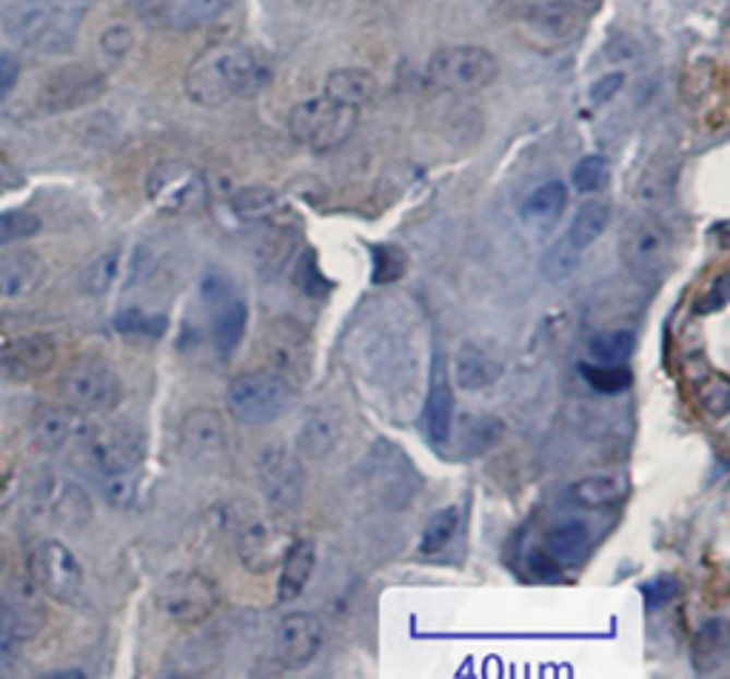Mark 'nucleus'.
I'll use <instances>...</instances> for the list:
<instances>
[{
  "instance_id": "1",
  "label": "nucleus",
  "mask_w": 730,
  "mask_h": 679,
  "mask_svg": "<svg viewBox=\"0 0 730 679\" xmlns=\"http://www.w3.org/2000/svg\"><path fill=\"white\" fill-rule=\"evenodd\" d=\"M274 81L272 60L249 46H214L198 55L183 74V90L189 100L206 109L258 95Z\"/></svg>"
},
{
  "instance_id": "2",
  "label": "nucleus",
  "mask_w": 730,
  "mask_h": 679,
  "mask_svg": "<svg viewBox=\"0 0 730 679\" xmlns=\"http://www.w3.org/2000/svg\"><path fill=\"white\" fill-rule=\"evenodd\" d=\"M89 12V0H21L7 17L12 40L37 55H67Z\"/></svg>"
},
{
  "instance_id": "3",
  "label": "nucleus",
  "mask_w": 730,
  "mask_h": 679,
  "mask_svg": "<svg viewBox=\"0 0 730 679\" xmlns=\"http://www.w3.org/2000/svg\"><path fill=\"white\" fill-rule=\"evenodd\" d=\"M295 403V385L280 371H243L226 389V406L246 426H266L280 420Z\"/></svg>"
},
{
  "instance_id": "4",
  "label": "nucleus",
  "mask_w": 730,
  "mask_h": 679,
  "mask_svg": "<svg viewBox=\"0 0 730 679\" xmlns=\"http://www.w3.org/2000/svg\"><path fill=\"white\" fill-rule=\"evenodd\" d=\"M360 123V111L334 104L332 97H309L288 111V134L300 146L314 152H332L355 134Z\"/></svg>"
},
{
  "instance_id": "5",
  "label": "nucleus",
  "mask_w": 730,
  "mask_h": 679,
  "mask_svg": "<svg viewBox=\"0 0 730 679\" xmlns=\"http://www.w3.org/2000/svg\"><path fill=\"white\" fill-rule=\"evenodd\" d=\"M622 266L642 283H659L671 269L673 235L659 217H634L620 237Z\"/></svg>"
},
{
  "instance_id": "6",
  "label": "nucleus",
  "mask_w": 730,
  "mask_h": 679,
  "mask_svg": "<svg viewBox=\"0 0 730 679\" xmlns=\"http://www.w3.org/2000/svg\"><path fill=\"white\" fill-rule=\"evenodd\" d=\"M426 74L428 81L443 92H457V95L480 92L496 81L500 60L494 58V52H488L486 46H443L428 58Z\"/></svg>"
},
{
  "instance_id": "7",
  "label": "nucleus",
  "mask_w": 730,
  "mask_h": 679,
  "mask_svg": "<svg viewBox=\"0 0 730 679\" xmlns=\"http://www.w3.org/2000/svg\"><path fill=\"white\" fill-rule=\"evenodd\" d=\"M60 397L83 414H109L123 397L118 371L100 357H77L60 374Z\"/></svg>"
},
{
  "instance_id": "8",
  "label": "nucleus",
  "mask_w": 730,
  "mask_h": 679,
  "mask_svg": "<svg viewBox=\"0 0 730 679\" xmlns=\"http://www.w3.org/2000/svg\"><path fill=\"white\" fill-rule=\"evenodd\" d=\"M77 451L89 463L92 472L100 480H106V477L137 472V465L143 463V454H146V437L141 429L125 426V422L89 426Z\"/></svg>"
},
{
  "instance_id": "9",
  "label": "nucleus",
  "mask_w": 730,
  "mask_h": 679,
  "mask_svg": "<svg viewBox=\"0 0 730 679\" xmlns=\"http://www.w3.org/2000/svg\"><path fill=\"white\" fill-rule=\"evenodd\" d=\"M220 606V591L200 571H178L163 580L157 611L175 626H200Z\"/></svg>"
},
{
  "instance_id": "10",
  "label": "nucleus",
  "mask_w": 730,
  "mask_h": 679,
  "mask_svg": "<svg viewBox=\"0 0 730 679\" xmlns=\"http://www.w3.org/2000/svg\"><path fill=\"white\" fill-rule=\"evenodd\" d=\"M494 15L557 44L571 40L583 26V15L571 0H494Z\"/></svg>"
},
{
  "instance_id": "11",
  "label": "nucleus",
  "mask_w": 730,
  "mask_h": 679,
  "mask_svg": "<svg viewBox=\"0 0 730 679\" xmlns=\"http://www.w3.org/2000/svg\"><path fill=\"white\" fill-rule=\"evenodd\" d=\"M29 576L46 597L72 603L83 588V569L77 557L60 539H44L29 551Z\"/></svg>"
},
{
  "instance_id": "12",
  "label": "nucleus",
  "mask_w": 730,
  "mask_h": 679,
  "mask_svg": "<svg viewBox=\"0 0 730 679\" xmlns=\"http://www.w3.org/2000/svg\"><path fill=\"white\" fill-rule=\"evenodd\" d=\"M258 477L266 502L274 511L288 514V511H297V505L303 502L306 472L300 465V457L286 445H268L260 454Z\"/></svg>"
},
{
  "instance_id": "13",
  "label": "nucleus",
  "mask_w": 730,
  "mask_h": 679,
  "mask_svg": "<svg viewBox=\"0 0 730 679\" xmlns=\"http://www.w3.org/2000/svg\"><path fill=\"white\" fill-rule=\"evenodd\" d=\"M203 295L212 311V343L220 357H231L235 348L243 343L249 329V306L240 295H235L223 281L203 283Z\"/></svg>"
},
{
  "instance_id": "14",
  "label": "nucleus",
  "mask_w": 730,
  "mask_h": 679,
  "mask_svg": "<svg viewBox=\"0 0 730 679\" xmlns=\"http://www.w3.org/2000/svg\"><path fill=\"white\" fill-rule=\"evenodd\" d=\"M180 451L198 465H220L229 454L226 422L214 408H192L180 422Z\"/></svg>"
},
{
  "instance_id": "15",
  "label": "nucleus",
  "mask_w": 730,
  "mask_h": 679,
  "mask_svg": "<svg viewBox=\"0 0 730 679\" xmlns=\"http://www.w3.org/2000/svg\"><path fill=\"white\" fill-rule=\"evenodd\" d=\"M146 194L160 212H183L203 194V180L189 163H157L146 180Z\"/></svg>"
},
{
  "instance_id": "16",
  "label": "nucleus",
  "mask_w": 730,
  "mask_h": 679,
  "mask_svg": "<svg viewBox=\"0 0 730 679\" xmlns=\"http://www.w3.org/2000/svg\"><path fill=\"white\" fill-rule=\"evenodd\" d=\"M89 417L72 406H40L32 414V440L37 449L44 451H67L77 449L83 443V437L89 431Z\"/></svg>"
},
{
  "instance_id": "17",
  "label": "nucleus",
  "mask_w": 730,
  "mask_h": 679,
  "mask_svg": "<svg viewBox=\"0 0 730 679\" xmlns=\"http://www.w3.org/2000/svg\"><path fill=\"white\" fill-rule=\"evenodd\" d=\"M37 500L40 511L52 520L55 525L67 528V532H81L92 523V500L77 483L63 480V477H46L37 488Z\"/></svg>"
},
{
  "instance_id": "18",
  "label": "nucleus",
  "mask_w": 730,
  "mask_h": 679,
  "mask_svg": "<svg viewBox=\"0 0 730 679\" xmlns=\"http://www.w3.org/2000/svg\"><path fill=\"white\" fill-rule=\"evenodd\" d=\"M55 357H58V343L49 334H26L0 352V380L29 383L52 369Z\"/></svg>"
},
{
  "instance_id": "19",
  "label": "nucleus",
  "mask_w": 730,
  "mask_h": 679,
  "mask_svg": "<svg viewBox=\"0 0 730 679\" xmlns=\"http://www.w3.org/2000/svg\"><path fill=\"white\" fill-rule=\"evenodd\" d=\"M320 645H323V626H320L314 614L297 611L277 622L274 648H277L280 663L288 665V668L309 665L320 654Z\"/></svg>"
},
{
  "instance_id": "20",
  "label": "nucleus",
  "mask_w": 730,
  "mask_h": 679,
  "mask_svg": "<svg viewBox=\"0 0 730 679\" xmlns=\"http://www.w3.org/2000/svg\"><path fill=\"white\" fill-rule=\"evenodd\" d=\"M106 90L104 74L92 72L86 67H69L55 72L46 81L44 92H40V106L46 111H69L77 106L89 104L100 92Z\"/></svg>"
},
{
  "instance_id": "21",
  "label": "nucleus",
  "mask_w": 730,
  "mask_h": 679,
  "mask_svg": "<svg viewBox=\"0 0 730 679\" xmlns=\"http://www.w3.org/2000/svg\"><path fill=\"white\" fill-rule=\"evenodd\" d=\"M295 537H288L272 523H249L243 532L237 534V557L251 574H268L274 565H280L283 555H286L288 543Z\"/></svg>"
},
{
  "instance_id": "22",
  "label": "nucleus",
  "mask_w": 730,
  "mask_h": 679,
  "mask_svg": "<svg viewBox=\"0 0 730 679\" xmlns=\"http://www.w3.org/2000/svg\"><path fill=\"white\" fill-rule=\"evenodd\" d=\"M44 620V608L29 599L0 597V657H9L15 645L35 640Z\"/></svg>"
},
{
  "instance_id": "23",
  "label": "nucleus",
  "mask_w": 730,
  "mask_h": 679,
  "mask_svg": "<svg viewBox=\"0 0 730 679\" xmlns=\"http://www.w3.org/2000/svg\"><path fill=\"white\" fill-rule=\"evenodd\" d=\"M426 429L431 443L436 445L448 443L451 429H454V389H451L443 357L434 360V374H431V389H428L426 400Z\"/></svg>"
},
{
  "instance_id": "24",
  "label": "nucleus",
  "mask_w": 730,
  "mask_h": 679,
  "mask_svg": "<svg viewBox=\"0 0 730 679\" xmlns=\"http://www.w3.org/2000/svg\"><path fill=\"white\" fill-rule=\"evenodd\" d=\"M235 0H160L155 9L157 23L178 32L203 29L208 23L220 21Z\"/></svg>"
},
{
  "instance_id": "25",
  "label": "nucleus",
  "mask_w": 730,
  "mask_h": 679,
  "mask_svg": "<svg viewBox=\"0 0 730 679\" xmlns=\"http://www.w3.org/2000/svg\"><path fill=\"white\" fill-rule=\"evenodd\" d=\"M318 565V546L314 539L297 537L288 543L286 555L280 560V580H277V599L280 603H295L309 585L311 574Z\"/></svg>"
},
{
  "instance_id": "26",
  "label": "nucleus",
  "mask_w": 730,
  "mask_h": 679,
  "mask_svg": "<svg viewBox=\"0 0 730 679\" xmlns=\"http://www.w3.org/2000/svg\"><path fill=\"white\" fill-rule=\"evenodd\" d=\"M46 281V263L35 251L0 254V300H15L40 288Z\"/></svg>"
},
{
  "instance_id": "27",
  "label": "nucleus",
  "mask_w": 730,
  "mask_h": 679,
  "mask_svg": "<svg viewBox=\"0 0 730 679\" xmlns=\"http://www.w3.org/2000/svg\"><path fill=\"white\" fill-rule=\"evenodd\" d=\"M502 362L491 357L486 348H477L471 343H463L454 355V380L463 392H486L494 383H500Z\"/></svg>"
},
{
  "instance_id": "28",
  "label": "nucleus",
  "mask_w": 730,
  "mask_h": 679,
  "mask_svg": "<svg viewBox=\"0 0 730 679\" xmlns=\"http://www.w3.org/2000/svg\"><path fill=\"white\" fill-rule=\"evenodd\" d=\"M323 95L332 97L334 104H343L348 109L360 111L362 106H369L376 97V81L369 69L360 67H346V69H334L325 78Z\"/></svg>"
},
{
  "instance_id": "29",
  "label": "nucleus",
  "mask_w": 730,
  "mask_h": 679,
  "mask_svg": "<svg viewBox=\"0 0 730 679\" xmlns=\"http://www.w3.org/2000/svg\"><path fill=\"white\" fill-rule=\"evenodd\" d=\"M339 443V422L332 412H311L297 434V451L309 460H325Z\"/></svg>"
},
{
  "instance_id": "30",
  "label": "nucleus",
  "mask_w": 730,
  "mask_h": 679,
  "mask_svg": "<svg viewBox=\"0 0 730 679\" xmlns=\"http://www.w3.org/2000/svg\"><path fill=\"white\" fill-rule=\"evenodd\" d=\"M608 223H611V203L606 200H588L579 212H576L574 223H571L569 231V243L574 249L585 251L588 246H594L599 237L606 235Z\"/></svg>"
},
{
  "instance_id": "31",
  "label": "nucleus",
  "mask_w": 730,
  "mask_h": 679,
  "mask_svg": "<svg viewBox=\"0 0 730 679\" xmlns=\"http://www.w3.org/2000/svg\"><path fill=\"white\" fill-rule=\"evenodd\" d=\"M565 206H569V189L560 180H551V183H542L525 198L523 217L528 223L546 226V223L557 221L565 212Z\"/></svg>"
},
{
  "instance_id": "32",
  "label": "nucleus",
  "mask_w": 730,
  "mask_h": 679,
  "mask_svg": "<svg viewBox=\"0 0 730 679\" xmlns=\"http://www.w3.org/2000/svg\"><path fill=\"white\" fill-rule=\"evenodd\" d=\"M268 357H272V362H277L283 377H286V371L306 374V369H309V352H306V343H300V332H295V329L272 325Z\"/></svg>"
},
{
  "instance_id": "33",
  "label": "nucleus",
  "mask_w": 730,
  "mask_h": 679,
  "mask_svg": "<svg viewBox=\"0 0 730 679\" xmlns=\"http://www.w3.org/2000/svg\"><path fill=\"white\" fill-rule=\"evenodd\" d=\"M590 543L588 525L583 520H565L557 523L551 532L546 534V548L553 560H576L583 555Z\"/></svg>"
},
{
  "instance_id": "34",
  "label": "nucleus",
  "mask_w": 730,
  "mask_h": 679,
  "mask_svg": "<svg viewBox=\"0 0 730 679\" xmlns=\"http://www.w3.org/2000/svg\"><path fill=\"white\" fill-rule=\"evenodd\" d=\"M622 497V486L611 474H594L571 486V500L583 509H606Z\"/></svg>"
},
{
  "instance_id": "35",
  "label": "nucleus",
  "mask_w": 730,
  "mask_h": 679,
  "mask_svg": "<svg viewBox=\"0 0 730 679\" xmlns=\"http://www.w3.org/2000/svg\"><path fill=\"white\" fill-rule=\"evenodd\" d=\"M636 334L631 329H611V332H599L588 340V352L597 362H611L620 366L627 357L634 355Z\"/></svg>"
},
{
  "instance_id": "36",
  "label": "nucleus",
  "mask_w": 730,
  "mask_h": 679,
  "mask_svg": "<svg viewBox=\"0 0 730 679\" xmlns=\"http://www.w3.org/2000/svg\"><path fill=\"white\" fill-rule=\"evenodd\" d=\"M728 651V634H725L722 620H710L702 626V631L694 640V665L699 671H714L716 665L725 659Z\"/></svg>"
},
{
  "instance_id": "37",
  "label": "nucleus",
  "mask_w": 730,
  "mask_h": 679,
  "mask_svg": "<svg viewBox=\"0 0 730 679\" xmlns=\"http://www.w3.org/2000/svg\"><path fill=\"white\" fill-rule=\"evenodd\" d=\"M579 374L599 394H622L634 383V374L625 369V362H620V366H611V362H597V366L594 362H579Z\"/></svg>"
},
{
  "instance_id": "38",
  "label": "nucleus",
  "mask_w": 730,
  "mask_h": 679,
  "mask_svg": "<svg viewBox=\"0 0 730 679\" xmlns=\"http://www.w3.org/2000/svg\"><path fill=\"white\" fill-rule=\"evenodd\" d=\"M457 525H459L457 505H445L443 511H436L434 517L428 520L426 532H422L420 555H426V557L440 555V551L448 546L451 539H454V534H457Z\"/></svg>"
},
{
  "instance_id": "39",
  "label": "nucleus",
  "mask_w": 730,
  "mask_h": 679,
  "mask_svg": "<svg viewBox=\"0 0 730 679\" xmlns=\"http://www.w3.org/2000/svg\"><path fill=\"white\" fill-rule=\"evenodd\" d=\"M118 269H120L118 251H104V254H97L89 266L81 272L83 295H92V297L106 295V291L115 286V281H118Z\"/></svg>"
},
{
  "instance_id": "40",
  "label": "nucleus",
  "mask_w": 730,
  "mask_h": 679,
  "mask_svg": "<svg viewBox=\"0 0 730 679\" xmlns=\"http://www.w3.org/2000/svg\"><path fill=\"white\" fill-rule=\"evenodd\" d=\"M235 209L240 217H249V221H266V217L277 215L280 209V198L266 189V186H246L235 194Z\"/></svg>"
},
{
  "instance_id": "41",
  "label": "nucleus",
  "mask_w": 730,
  "mask_h": 679,
  "mask_svg": "<svg viewBox=\"0 0 730 679\" xmlns=\"http://www.w3.org/2000/svg\"><path fill=\"white\" fill-rule=\"evenodd\" d=\"M579 254H583V251L574 249V246L569 243V237H565V240L553 243L551 249L546 251V258L539 263V272H542L546 281L553 283L565 281V277H571V274L576 272V266H579Z\"/></svg>"
},
{
  "instance_id": "42",
  "label": "nucleus",
  "mask_w": 730,
  "mask_h": 679,
  "mask_svg": "<svg viewBox=\"0 0 730 679\" xmlns=\"http://www.w3.org/2000/svg\"><path fill=\"white\" fill-rule=\"evenodd\" d=\"M115 329L120 334H132V337H163L166 334V318L163 314H148L143 309H125L115 318Z\"/></svg>"
},
{
  "instance_id": "43",
  "label": "nucleus",
  "mask_w": 730,
  "mask_h": 679,
  "mask_svg": "<svg viewBox=\"0 0 730 679\" xmlns=\"http://www.w3.org/2000/svg\"><path fill=\"white\" fill-rule=\"evenodd\" d=\"M608 178H611V166H608V160L602 155L583 157V160L574 166V171H571V183H574L576 192L583 194L606 189Z\"/></svg>"
},
{
  "instance_id": "44",
  "label": "nucleus",
  "mask_w": 730,
  "mask_h": 679,
  "mask_svg": "<svg viewBox=\"0 0 730 679\" xmlns=\"http://www.w3.org/2000/svg\"><path fill=\"white\" fill-rule=\"evenodd\" d=\"M40 217L26 212V209H12V212H0V246L21 243L29 240L40 231Z\"/></svg>"
},
{
  "instance_id": "45",
  "label": "nucleus",
  "mask_w": 730,
  "mask_h": 679,
  "mask_svg": "<svg viewBox=\"0 0 730 679\" xmlns=\"http://www.w3.org/2000/svg\"><path fill=\"white\" fill-rule=\"evenodd\" d=\"M371 254H374V269H371V281L376 286H385V283H397L408 269V260L403 254V249L397 246H371Z\"/></svg>"
},
{
  "instance_id": "46",
  "label": "nucleus",
  "mask_w": 730,
  "mask_h": 679,
  "mask_svg": "<svg viewBox=\"0 0 730 679\" xmlns=\"http://www.w3.org/2000/svg\"><path fill=\"white\" fill-rule=\"evenodd\" d=\"M100 491H104V497L115 509L132 505L134 495H137V472L120 474V477H106V480H100Z\"/></svg>"
},
{
  "instance_id": "47",
  "label": "nucleus",
  "mask_w": 730,
  "mask_h": 679,
  "mask_svg": "<svg viewBox=\"0 0 730 679\" xmlns=\"http://www.w3.org/2000/svg\"><path fill=\"white\" fill-rule=\"evenodd\" d=\"M682 585L673 580V576H657V580H648V583H642V594H645V606L654 611L659 606H668L673 597H677Z\"/></svg>"
},
{
  "instance_id": "48",
  "label": "nucleus",
  "mask_w": 730,
  "mask_h": 679,
  "mask_svg": "<svg viewBox=\"0 0 730 679\" xmlns=\"http://www.w3.org/2000/svg\"><path fill=\"white\" fill-rule=\"evenodd\" d=\"M622 86H625V74H622V72L602 74V78H599V81H594V86H590V92H588L590 104H594V106L608 104L611 97H617V92H620Z\"/></svg>"
},
{
  "instance_id": "49",
  "label": "nucleus",
  "mask_w": 730,
  "mask_h": 679,
  "mask_svg": "<svg viewBox=\"0 0 730 679\" xmlns=\"http://www.w3.org/2000/svg\"><path fill=\"white\" fill-rule=\"evenodd\" d=\"M100 46L111 58H123L129 52V46H132V32H129V26H109L106 35L100 37Z\"/></svg>"
},
{
  "instance_id": "50",
  "label": "nucleus",
  "mask_w": 730,
  "mask_h": 679,
  "mask_svg": "<svg viewBox=\"0 0 730 679\" xmlns=\"http://www.w3.org/2000/svg\"><path fill=\"white\" fill-rule=\"evenodd\" d=\"M21 78V63L12 52H0V100H7L9 92H15Z\"/></svg>"
},
{
  "instance_id": "51",
  "label": "nucleus",
  "mask_w": 730,
  "mask_h": 679,
  "mask_svg": "<svg viewBox=\"0 0 730 679\" xmlns=\"http://www.w3.org/2000/svg\"><path fill=\"white\" fill-rule=\"evenodd\" d=\"M46 677L49 679H83L86 674H83L81 668H72V671H52V674H46Z\"/></svg>"
},
{
  "instance_id": "52",
  "label": "nucleus",
  "mask_w": 730,
  "mask_h": 679,
  "mask_svg": "<svg viewBox=\"0 0 730 679\" xmlns=\"http://www.w3.org/2000/svg\"><path fill=\"white\" fill-rule=\"evenodd\" d=\"M3 186H7V180H3V175H0V192H3Z\"/></svg>"
}]
</instances>
